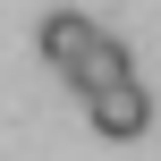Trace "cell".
Returning a JSON list of instances; mask_svg holds the SVG:
<instances>
[{"mask_svg": "<svg viewBox=\"0 0 161 161\" xmlns=\"http://www.w3.org/2000/svg\"><path fill=\"white\" fill-rule=\"evenodd\" d=\"M76 93H102V85H119V76H136V59H127V42H110V34H85V51L59 68Z\"/></svg>", "mask_w": 161, "mask_h": 161, "instance_id": "2", "label": "cell"}, {"mask_svg": "<svg viewBox=\"0 0 161 161\" xmlns=\"http://www.w3.org/2000/svg\"><path fill=\"white\" fill-rule=\"evenodd\" d=\"M85 34H93V17H85V8H51V17L34 25V51H42L51 68H68V59L85 51Z\"/></svg>", "mask_w": 161, "mask_h": 161, "instance_id": "3", "label": "cell"}, {"mask_svg": "<svg viewBox=\"0 0 161 161\" xmlns=\"http://www.w3.org/2000/svg\"><path fill=\"white\" fill-rule=\"evenodd\" d=\"M85 110H93V136H110V144H136V136L153 127V93H144L136 76H119V85H102V93H85Z\"/></svg>", "mask_w": 161, "mask_h": 161, "instance_id": "1", "label": "cell"}]
</instances>
